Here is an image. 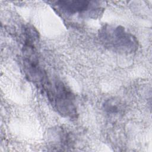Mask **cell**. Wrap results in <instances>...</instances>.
<instances>
[{
    "mask_svg": "<svg viewBox=\"0 0 152 152\" xmlns=\"http://www.w3.org/2000/svg\"><path fill=\"white\" fill-rule=\"evenodd\" d=\"M103 109L109 114H117L122 110V104L118 100L109 99L104 103Z\"/></svg>",
    "mask_w": 152,
    "mask_h": 152,
    "instance_id": "obj_5",
    "label": "cell"
},
{
    "mask_svg": "<svg viewBox=\"0 0 152 152\" xmlns=\"http://www.w3.org/2000/svg\"><path fill=\"white\" fill-rule=\"evenodd\" d=\"M96 2L88 1H59L56 2V6L62 11L69 14H84L89 17L97 15L99 12Z\"/></svg>",
    "mask_w": 152,
    "mask_h": 152,
    "instance_id": "obj_3",
    "label": "cell"
},
{
    "mask_svg": "<svg viewBox=\"0 0 152 152\" xmlns=\"http://www.w3.org/2000/svg\"><path fill=\"white\" fill-rule=\"evenodd\" d=\"M102 44L110 51L130 54L138 48V42L136 37L121 26L105 24L98 33Z\"/></svg>",
    "mask_w": 152,
    "mask_h": 152,
    "instance_id": "obj_2",
    "label": "cell"
},
{
    "mask_svg": "<svg viewBox=\"0 0 152 152\" xmlns=\"http://www.w3.org/2000/svg\"><path fill=\"white\" fill-rule=\"evenodd\" d=\"M40 87L46 93L52 107L59 115L71 120L77 118L74 94L62 81L51 80L47 76Z\"/></svg>",
    "mask_w": 152,
    "mask_h": 152,
    "instance_id": "obj_1",
    "label": "cell"
},
{
    "mask_svg": "<svg viewBox=\"0 0 152 152\" xmlns=\"http://www.w3.org/2000/svg\"><path fill=\"white\" fill-rule=\"evenodd\" d=\"M50 138L53 139L55 143H57V146L61 147H68L71 143V135L68 133L67 131L62 128H57L52 129L50 132Z\"/></svg>",
    "mask_w": 152,
    "mask_h": 152,
    "instance_id": "obj_4",
    "label": "cell"
}]
</instances>
